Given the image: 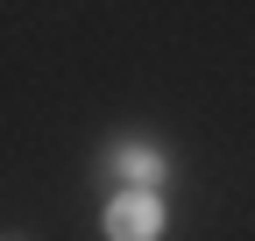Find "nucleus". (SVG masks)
<instances>
[{
	"instance_id": "obj_1",
	"label": "nucleus",
	"mask_w": 255,
	"mask_h": 241,
	"mask_svg": "<svg viewBox=\"0 0 255 241\" xmlns=\"http://www.w3.org/2000/svg\"><path fill=\"white\" fill-rule=\"evenodd\" d=\"M163 192H114L107 199V213H100V234L107 241H163Z\"/></svg>"
},
{
	"instance_id": "obj_2",
	"label": "nucleus",
	"mask_w": 255,
	"mask_h": 241,
	"mask_svg": "<svg viewBox=\"0 0 255 241\" xmlns=\"http://www.w3.org/2000/svg\"><path fill=\"white\" fill-rule=\"evenodd\" d=\"M114 177L128 192H163V177H170V156L156 142H114Z\"/></svg>"
}]
</instances>
